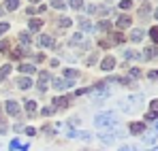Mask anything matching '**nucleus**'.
Instances as JSON below:
<instances>
[{
    "label": "nucleus",
    "mask_w": 158,
    "mask_h": 151,
    "mask_svg": "<svg viewBox=\"0 0 158 151\" xmlns=\"http://www.w3.org/2000/svg\"><path fill=\"white\" fill-rule=\"evenodd\" d=\"M143 104V96H132V98H124V100H120V109L124 111V113H132L135 109H139Z\"/></svg>",
    "instance_id": "f257e3e1"
},
{
    "label": "nucleus",
    "mask_w": 158,
    "mask_h": 151,
    "mask_svg": "<svg viewBox=\"0 0 158 151\" xmlns=\"http://www.w3.org/2000/svg\"><path fill=\"white\" fill-rule=\"evenodd\" d=\"M90 94H92V100H105V98H109V94H111V89L107 87V83L103 81V83H98V85H94L92 89H88Z\"/></svg>",
    "instance_id": "f03ea898"
},
{
    "label": "nucleus",
    "mask_w": 158,
    "mask_h": 151,
    "mask_svg": "<svg viewBox=\"0 0 158 151\" xmlns=\"http://www.w3.org/2000/svg\"><path fill=\"white\" fill-rule=\"evenodd\" d=\"M115 124H118V119H115L113 113H101L98 117H94V126L96 128H111Z\"/></svg>",
    "instance_id": "7ed1b4c3"
},
{
    "label": "nucleus",
    "mask_w": 158,
    "mask_h": 151,
    "mask_svg": "<svg viewBox=\"0 0 158 151\" xmlns=\"http://www.w3.org/2000/svg\"><path fill=\"white\" fill-rule=\"evenodd\" d=\"M52 85L56 87V89H58V92H60V89H66V87H71V85H73V81H66L64 77H62V79L58 77V79H53V83H52Z\"/></svg>",
    "instance_id": "20e7f679"
},
{
    "label": "nucleus",
    "mask_w": 158,
    "mask_h": 151,
    "mask_svg": "<svg viewBox=\"0 0 158 151\" xmlns=\"http://www.w3.org/2000/svg\"><path fill=\"white\" fill-rule=\"evenodd\" d=\"M101 68L107 70V73H109V70H113V68H115V58H113V55H107L105 60L101 62Z\"/></svg>",
    "instance_id": "39448f33"
},
{
    "label": "nucleus",
    "mask_w": 158,
    "mask_h": 151,
    "mask_svg": "<svg viewBox=\"0 0 158 151\" xmlns=\"http://www.w3.org/2000/svg\"><path fill=\"white\" fill-rule=\"evenodd\" d=\"M9 147H11V151H28V143H22V141L13 138Z\"/></svg>",
    "instance_id": "423d86ee"
},
{
    "label": "nucleus",
    "mask_w": 158,
    "mask_h": 151,
    "mask_svg": "<svg viewBox=\"0 0 158 151\" xmlns=\"http://www.w3.org/2000/svg\"><path fill=\"white\" fill-rule=\"evenodd\" d=\"M128 130H131V134H143V132H145V124H141V121H132L131 126H128Z\"/></svg>",
    "instance_id": "0eeeda50"
},
{
    "label": "nucleus",
    "mask_w": 158,
    "mask_h": 151,
    "mask_svg": "<svg viewBox=\"0 0 158 151\" xmlns=\"http://www.w3.org/2000/svg\"><path fill=\"white\" fill-rule=\"evenodd\" d=\"M53 36H49V34H41V38H39V45L41 47H53Z\"/></svg>",
    "instance_id": "6e6552de"
},
{
    "label": "nucleus",
    "mask_w": 158,
    "mask_h": 151,
    "mask_svg": "<svg viewBox=\"0 0 158 151\" xmlns=\"http://www.w3.org/2000/svg\"><path fill=\"white\" fill-rule=\"evenodd\" d=\"M47 83H49V73H41L39 75V89L45 92L47 89Z\"/></svg>",
    "instance_id": "1a4fd4ad"
},
{
    "label": "nucleus",
    "mask_w": 158,
    "mask_h": 151,
    "mask_svg": "<svg viewBox=\"0 0 158 151\" xmlns=\"http://www.w3.org/2000/svg\"><path fill=\"white\" fill-rule=\"evenodd\" d=\"M6 113L9 115H17L19 113V104L15 100H6Z\"/></svg>",
    "instance_id": "9d476101"
},
{
    "label": "nucleus",
    "mask_w": 158,
    "mask_h": 151,
    "mask_svg": "<svg viewBox=\"0 0 158 151\" xmlns=\"http://www.w3.org/2000/svg\"><path fill=\"white\" fill-rule=\"evenodd\" d=\"M58 106H69V98L66 96H58V98H53V109H58Z\"/></svg>",
    "instance_id": "9b49d317"
},
{
    "label": "nucleus",
    "mask_w": 158,
    "mask_h": 151,
    "mask_svg": "<svg viewBox=\"0 0 158 151\" xmlns=\"http://www.w3.org/2000/svg\"><path fill=\"white\" fill-rule=\"evenodd\" d=\"M88 13H90V15H94V13H103V15H105V13H109V11H107L105 6H96V4H90V6H88Z\"/></svg>",
    "instance_id": "f8f14e48"
},
{
    "label": "nucleus",
    "mask_w": 158,
    "mask_h": 151,
    "mask_svg": "<svg viewBox=\"0 0 158 151\" xmlns=\"http://www.w3.org/2000/svg\"><path fill=\"white\" fill-rule=\"evenodd\" d=\"M143 34H145L143 30H139V28H135V30L131 32V41H135V43H139V41L143 38Z\"/></svg>",
    "instance_id": "ddd939ff"
},
{
    "label": "nucleus",
    "mask_w": 158,
    "mask_h": 151,
    "mask_svg": "<svg viewBox=\"0 0 158 151\" xmlns=\"http://www.w3.org/2000/svg\"><path fill=\"white\" fill-rule=\"evenodd\" d=\"M11 70H13V66H11V64H6V66H2V68H0V83L11 75Z\"/></svg>",
    "instance_id": "4468645a"
},
{
    "label": "nucleus",
    "mask_w": 158,
    "mask_h": 151,
    "mask_svg": "<svg viewBox=\"0 0 158 151\" xmlns=\"http://www.w3.org/2000/svg\"><path fill=\"white\" fill-rule=\"evenodd\" d=\"M77 70H75V68H66V70H64V79H66V81H75V79H77Z\"/></svg>",
    "instance_id": "2eb2a0df"
},
{
    "label": "nucleus",
    "mask_w": 158,
    "mask_h": 151,
    "mask_svg": "<svg viewBox=\"0 0 158 151\" xmlns=\"http://www.w3.org/2000/svg\"><path fill=\"white\" fill-rule=\"evenodd\" d=\"M131 24H132V19L128 17V15H122V17L118 19V28H128Z\"/></svg>",
    "instance_id": "dca6fc26"
},
{
    "label": "nucleus",
    "mask_w": 158,
    "mask_h": 151,
    "mask_svg": "<svg viewBox=\"0 0 158 151\" xmlns=\"http://www.w3.org/2000/svg\"><path fill=\"white\" fill-rule=\"evenodd\" d=\"M17 85H19L22 89H28V87L32 85V81H30L28 77H19V79H17Z\"/></svg>",
    "instance_id": "f3484780"
},
{
    "label": "nucleus",
    "mask_w": 158,
    "mask_h": 151,
    "mask_svg": "<svg viewBox=\"0 0 158 151\" xmlns=\"http://www.w3.org/2000/svg\"><path fill=\"white\" fill-rule=\"evenodd\" d=\"M28 28H30L32 32H36V30H41V28H43V22H41V19H30Z\"/></svg>",
    "instance_id": "a211bd4d"
},
{
    "label": "nucleus",
    "mask_w": 158,
    "mask_h": 151,
    "mask_svg": "<svg viewBox=\"0 0 158 151\" xmlns=\"http://www.w3.org/2000/svg\"><path fill=\"white\" fill-rule=\"evenodd\" d=\"M19 73H22V75H32V73H34V66H32V64H22V66H19Z\"/></svg>",
    "instance_id": "6ab92c4d"
},
{
    "label": "nucleus",
    "mask_w": 158,
    "mask_h": 151,
    "mask_svg": "<svg viewBox=\"0 0 158 151\" xmlns=\"http://www.w3.org/2000/svg\"><path fill=\"white\" fill-rule=\"evenodd\" d=\"M19 6V0H4V9H9V11H15Z\"/></svg>",
    "instance_id": "aec40b11"
},
{
    "label": "nucleus",
    "mask_w": 158,
    "mask_h": 151,
    "mask_svg": "<svg viewBox=\"0 0 158 151\" xmlns=\"http://www.w3.org/2000/svg\"><path fill=\"white\" fill-rule=\"evenodd\" d=\"M96 30H111V22H98V24L94 26V32Z\"/></svg>",
    "instance_id": "412c9836"
},
{
    "label": "nucleus",
    "mask_w": 158,
    "mask_h": 151,
    "mask_svg": "<svg viewBox=\"0 0 158 151\" xmlns=\"http://www.w3.org/2000/svg\"><path fill=\"white\" fill-rule=\"evenodd\" d=\"M143 58H145V60H152V58H156V47H154V45H152V47H148V51L143 53Z\"/></svg>",
    "instance_id": "4be33fe9"
},
{
    "label": "nucleus",
    "mask_w": 158,
    "mask_h": 151,
    "mask_svg": "<svg viewBox=\"0 0 158 151\" xmlns=\"http://www.w3.org/2000/svg\"><path fill=\"white\" fill-rule=\"evenodd\" d=\"M101 141H103V143H107V145H109V143H113V141H115V136H113V134H111V132H107V134H101Z\"/></svg>",
    "instance_id": "5701e85b"
},
{
    "label": "nucleus",
    "mask_w": 158,
    "mask_h": 151,
    "mask_svg": "<svg viewBox=\"0 0 158 151\" xmlns=\"http://www.w3.org/2000/svg\"><path fill=\"white\" fill-rule=\"evenodd\" d=\"M24 106H26L28 113H34V111H36V102H34V100H26V104H24Z\"/></svg>",
    "instance_id": "b1692460"
},
{
    "label": "nucleus",
    "mask_w": 158,
    "mask_h": 151,
    "mask_svg": "<svg viewBox=\"0 0 158 151\" xmlns=\"http://www.w3.org/2000/svg\"><path fill=\"white\" fill-rule=\"evenodd\" d=\"M24 53H26V49H24V47H17V49L11 51V58H22Z\"/></svg>",
    "instance_id": "393cba45"
},
{
    "label": "nucleus",
    "mask_w": 158,
    "mask_h": 151,
    "mask_svg": "<svg viewBox=\"0 0 158 151\" xmlns=\"http://www.w3.org/2000/svg\"><path fill=\"white\" fill-rule=\"evenodd\" d=\"M137 77H141V70H139V68H131V73H128V79H137Z\"/></svg>",
    "instance_id": "a878e982"
},
{
    "label": "nucleus",
    "mask_w": 158,
    "mask_h": 151,
    "mask_svg": "<svg viewBox=\"0 0 158 151\" xmlns=\"http://www.w3.org/2000/svg\"><path fill=\"white\" fill-rule=\"evenodd\" d=\"M81 28H83L85 32H94V26L90 24V22H81Z\"/></svg>",
    "instance_id": "bb28decb"
},
{
    "label": "nucleus",
    "mask_w": 158,
    "mask_h": 151,
    "mask_svg": "<svg viewBox=\"0 0 158 151\" xmlns=\"http://www.w3.org/2000/svg\"><path fill=\"white\" fill-rule=\"evenodd\" d=\"M52 6H53V9H60V11H62V9H64V2H62V0H52Z\"/></svg>",
    "instance_id": "cd10ccee"
},
{
    "label": "nucleus",
    "mask_w": 158,
    "mask_h": 151,
    "mask_svg": "<svg viewBox=\"0 0 158 151\" xmlns=\"http://www.w3.org/2000/svg\"><path fill=\"white\" fill-rule=\"evenodd\" d=\"M69 4H71L73 9H81V6H83V0H71Z\"/></svg>",
    "instance_id": "c85d7f7f"
},
{
    "label": "nucleus",
    "mask_w": 158,
    "mask_h": 151,
    "mask_svg": "<svg viewBox=\"0 0 158 151\" xmlns=\"http://www.w3.org/2000/svg\"><path fill=\"white\" fill-rule=\"evenodd\" d=\"M19 41H22V43H30V34H28V32H22V34H19Z\"/></svg>",
    "instance_id": "c756f323"
},
{
    "label": "nucleus",
    "mask_w": 158,
    "mask_h": 151,
    "mask_svg": "<svg viewBox=\"0 0 158 151\" xmlns=\"http://www.w3.org/2000/svg\"><path fill=\"white\" fill-rule=\"evenodd\" d=\"M131 6H132L131 0H122V2H120V9H124V11H126V9H131Z\"/></svg>",
    "instance_id": "7c9ffc66"
},
{
    "label": "nucleus",
    "mask_w": 158,
    "mask_h": 151,
    "mask_svg": "<svg viewBox=\"0 0 158 151\" xmlns=\"http://www.w3.org/2000/svg\"><path fill=\"white\" fill-rule=\"evenodd\" d=\"M69 26H71V19L69 17H62L60 19V28H69Z\"/></svg>",
    "instance_id": "2f4dec72"
},
{
    "label": "nucleus",
    "mask_w": 158,
    "mask_h": 151,
    "mask_svg": "<svg viewBox=\"0 0 158 151\" xmlns=\"http://www.w3.org/2000/svg\"><path fill=\"white\" fill-rule=\"evenodd\" d=\"M124 58H126V60H135V58H137V53H135V51H124Z\"/></svg>",
    "instance_id": "473e14b6"
},
{
    "label": "nucleus",
    "mask_w": 158,
    "mask_h": 151,
    "mask_svg": "<svg viewBox=\"0 0 158 151\" xmlns=\"http://www.w3.org/2000/svg\"><path fill=\"white\" fill-rule=\"evenodd\" d=\"M156 111H158V102L152 100V102H150V113H154V115H156Z\"/></svg>",
    "instance_id": "72a5a7b5"
},
{
    "label": "nucleus",
    "mask_w": 158,
    "mask_h": 151,
    "mask_svg": "<svg viewBox=\"0 0 158 151\" xmlns=\"http://www.w3.org/2000/svg\"><path fill=\"white\" fill-rule=\"evenodd\" d=\"M0 51H9V41H0Z\"/></svg>",
    "instance_id": "f704fd0d"
},
{
    "label": "nucleus",
    "mask_w": 158,
    "mask_h": 151,
    "mask_svg": "<svg viewBox=\"0 0 158 151\" xmlns=\"http://www.w3.org/2000/svg\"><path fill=\"white\" fill-rule=\"evenodd\" d=\"M4 32H9V24H0V36H2Z\"/></svg>",
    "instance_id": "c9c22d12"
},
{
    "label": "nucleus",
    "mask_w": 158,
    "mask_h": 151,
    "mask_svg": "<svg viewBox=\"0 0 158 151\" xmlns=\"http://www.w3.org/2000/svg\"><path fill=\"white\" fill-rule=\"evenodd\" d=\"M148 79H150V81H156V70H150V73H148Z\"/></svg>",
    "instance_id": "e433bc0d"
},
{
    "label": "nucleus",
    "mask_w": 158,
    "mask_h": 151,
    "mask_svg": "<svg viewBox=\"0 0 158 151\" xmlns=\"http://www.w3.org/2000/svg\"><path fill=\"white\" fill-rule=\"evenodd\" d=\"M145 119H148V121H152V124H154V121H156V115H154V113H148V117H145Z\"/></svg>",
    "instance_id": "4c0bfd02"
},
{
    "label": "nucleus",
    "mask_w": 158,
    "mask_h": 151,
    "mask_svg": "<svg viewBox=\"0 0 158 151\" xmlns=\"http://www.w3.org/2000/svg\"><path fill=\"white\" fill-rule=\"evenodd\" d=\"M26 134H28V136H34V134H36V130H34V128H26Z\"/></svg>",
    "instance_id": "58836bf2"
},
{
    "label": "nucleus",
    "mask_w": 158,
    "mask_h": 151,
    "mask_svg": "<svg viewBox=\"0 0 158 151\" xmlns=\"http://www.w3.org/2000/svg\"><path fill=\"white\" fill-rule=\"evenodd\" d=\"M43 132H45V134H53V128L52 126H45V128H43Z\"/></svg>",
    "instance_id": "ea45409f"
},
{
    "label": "nucleus",
    "mask_w": 158,
    "mask_h": 151,
    "mask_svg": "<svg viewBox=\"0 0 158 151\" xmlns=\"http://www.w3.org/2000/svg\"><path fill=\"white\" fill-rule=\"evenodd\" d=\"M150 38H152V41H156V28H152V30H150Z\"/></svg>",
    "instance_id": "a19ab883"
},
{
    "label": "nucleus",
    "mask_w": 158,
    "mask_h": 151,
    "mask_svg": "<svg viewBox=\"0 0 158 151\" xmlns=\"http://www.w3.org/2000/svg\"><path fill=\"white\" fill-rule=\"evenodd\" d=\"M79 41H81V34H75V36L71 38V43H79Z\"/></svg>",
    "instance_id": "79ce46f5"
},
{
    "label": "nucleus",
    "mask_w": 158,
    "mask_h": 151,
    "mask_svg": "<svg viewBox=\"0 0 158 151\" xmlns=\"http://www.w3.org/2000/svg\"><path fill=\"white\" fill-rule=\"evenodd\" d=\"M53 113V109H49V106H47V109H43V115H52Z\"/></svg>",
    "instance_id": "37998d69"
},
{
    "label": "nucleus",
    "mask_w": 158,
    "mask_h": 151,
    "mask_svg": "<svg viewBox=\"0 0 158 151\" xmlns=\"http://www.w3.org/2000/svg\"><path fill=\"white\" fill-rule=\"evenodd\" d=\"M120 151H139V149H137V147H122Z\"/></svg>",
    "instance_id": "c03bdc74"
},
{
    "label": "nucleus",
    "mask_w": 158,
    "mask_h": 151,
    "mask_svg": "<svg viewBox=\"0 0 158 151\" xmlns=\"http://www.w3.org/2000/svg\"><path fill=\"white\" fill-rule=\"evenodd\" d=\"M2 13H4V9H2V6H0V15H2Z\"/></svg>",
    "instance_id": "a18cd8bd"
},
{
    "label": "nucleus",
    "mask_w": 158,
    "mask_h": 151,
    "mask_svg": "<svg viewBox=\"0 0 158 151\" xmlns=\"http://www.w3.org/2000/svg\"><path fill=\"white\" fill-rule=\"evenodd\" d=\"M30 2H39V0H30Z\"/></svg>",
    "instance_id": "49530a36"
},
{
    "label": "nucleus",
    "mask_w": 158,
    "mask_h": 151,
    "mask_svg": "<svg viewBox=\"0 0 158 151\" xmlns=\"http://www.w3.org/2000/svg\"><path fill=\"white\" fill-rule=\"evenodd\" d=\"M150 151H156V149H150Z\"/></svg>",
    "instance_id": "de8ad7c7"
}]
</instances>
